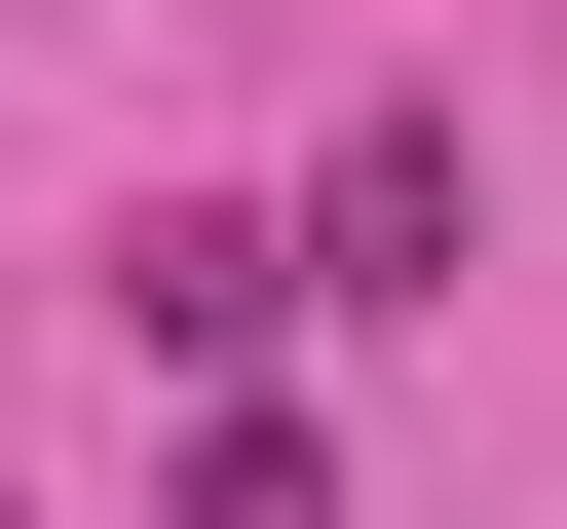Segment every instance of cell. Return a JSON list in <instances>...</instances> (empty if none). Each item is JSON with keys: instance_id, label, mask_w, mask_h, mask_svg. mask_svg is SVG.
<instances>
[{"instance_id": "obj_1", "label": "cell", "mask_w": 567, "mask_h": 529, "mask_svg": "<svg viewBox=\"0 0 567 529\" xmlns=\"http://www.w3.org/2000/svg\"><path fill=\"white\" fill-rule=\"evenodd\" d=\"M265 303H341V264H303V227H114V341H152V378H265Z\"/></svg>"}, {"instance_id": "obj_2", "label": "cell", "mask_w": 567, "mask_h": 529, "mask_svg": "<svg viewBox=\"0 0 567 529\" xmlns=\"http://www.w3.org/2000/svg\"><path fill=\"white\" fill-rule=\"evenodd\" d=\"M303 264H341V303H454V114H379V152L303 189Z\"/></svg>"}, {"instance_id": "obj_3", "label": "cell", "mask_w": 567, "mask_h": 529, "mask_svg": "<svg viewBox=\"0 0 567 529\" xmlns=\"http://www.w3.org/2000/svg\"><path fill=\"white\" fill-rule=\"evenodd\" d=\"M189 529H341V454L265 416V378H189Z\"/></svg>"}]
</instances>
